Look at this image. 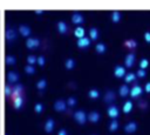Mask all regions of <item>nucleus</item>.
Masks as SVG:
<instances>
[{
  "label": "nucleus",
  "instance_id": "58836bf2",
  "mask_svg": "<svg viewBox=\"0 0 150 135\" xmlns=\"http://www.w3.org/2000/svg\"><path fill=\"white\" fill-rule=\"evenodd\" d=\"M136 75H137L138 77H145V75H146V70H145V69L139 68V69L136 72Z\"/></svg>",
  "mask_w": 150,
  "mask_h": 135
},
{
  "label": "nucleus",
  "instance_id": "9d476101",
  "mask_svg": "<svg viewBox=\"0 0 150 135\" xmlns=\"http://www.w3.org/2000/svg\"><path fill=\"white\" fill-rule=\"evenodd\" d=\"M7 81H8V83H14L15 85L19 81V74L14 70H9L7 73Z\"/></svg>",
  "mask_w": 150,
  "mask_h": 135
},
{
  "label": "nucleus",
  "instance_id": "393cba45",
  "mask_svg": "<svg viewBox=\"0 0 150 135\" xmlns=\"http://www.w3.org/2000/svg\"><path fill=\"white\" fill-rule=\"evenodd\" d=\"M120 20H121V12L114 11L111 13V21L115 22V23H117V22H120Z\"/></svg>",
  "mask_w": 150,
  "mask_h": 135
},
{
  "label": "nucleus",
  "instance_id": "7c9ffc66",
  "mask_svg": "<svg viewBox=\"0 0 150 135\" xmlns=\"http://www.w3.org/2000/svg\"><path fill=\"white\" fill-rule=\"evenodd\" d=\"M118 127H120V124H118V121H117V120H112V121L109 123V126H108V128H109L110 131H115V130H117Z\"/></svg>",
  "mask_w": 150,
  "mask_h": 135
},
{
  "label": "nucleus",
  "instance_id": "c9c22d12",
  "mask_svg": "<svg viewBox=\"0 0 150 135\" xmlns=\"http://www.w3.org/2000/svg\"><path fill=\"white\" fill-rule=\"evenodd\" d=\"M25 72H26L27 74H34V73H35V67L32 66V65H27V66L25 67Z\"/></svg>",
  "mask_w": 150,
  "mask_h": 135
},
{
  "label": "nucleus",
  "instance_id": "1a4fd4ad",
  "mask_svg": "<svg viewBox=\"0 0 150 135\" xmlns=\"http://www.w3.org/2000/svg\"><path fill=\"white\" fill-rule=\"evenodd\" d=\"M142 93H143V88H142L141 86H138V85H135L132 88H130V96H131L132 99L138 97Z\"/></svg>",
  "mask_w": 150,
  "mask_h": 135
},
{
  "label": "nucleus",
  "instance_id": "412c9836",
  "mask_svg": "<svg viewBox=\"0 0 150 135\" xmlns=\"http://www.w3.org/2000/svg\"><path fill=\"white\" fill-rule=\"evenodd\" d=\"M98 35H100V32L97 28L95 27H91L89 29V36H90V40H97L98 39Z\"/></svg>",
  "mask_w": 150,
  "mask_h": 135
},
{
  "label": "nucleus",
  "instance_id": "4c0bfd02",
  "mask_svg": "<svg viewBox=\"0 0 150 135\" xmlns=\"http://www.w3.org/2000/svg\"><path fill=\"white\" fill-rule=\"evenodd\" d=\"M149 66V60L148 59H142L139 62V68L142 69H146V67Z\"/></svg>",
  "mask_w": 150,
  "mask_h": 135
},
{
  "label": "nucleus",
  "instance_id": "5701e85b",
  "mask_svg": "<svg viewBox=\"0 0 150 135\" xmlns=\"http://www.w3.org/2000/svg\"><path fill=\"white\" fill-rule=\"evenodd\" d=\"M136 74L135 73H127L125 74V76H124V81H125V83H130V82H134L135 81V79H136Z\"/></svg>",
  "mask_w": 150,
  "mask_h": 135
},
{
  "label": "nucleus",
  "instance_id": "c756f323",
  "mask_svg": "<svg viewBox=\"0 0 150 135\" xmlns=\"http://www.w3.org/2000/svg\"><path fill=\"white\" fill-rule=\"evenodd\" d=\"M88 96H89L90 99H93V100H95V99H97V97L100 96V92H98L97 89H95V88H93V89H90V90L88 92Z\"/></svg>",
  "mask_w": 150,
  "mask_h": 135
},
{
  "label": "nucleus",
  "instance_id": "37998d69",
  "mask_svg": "<svg viewBox=\"0 0 150 135\" xmlns=\"http://www.w3.org/2000/svg\"><path fill=\"white\" fill-rule=\"evenodd\" d=\"M144 90H145V93H150V82H146V83H145Z\"/></svg>",
  "mask_w": 150,
  "mask_h": 135
},
{
  "label": "nucleus",
  "instance_id": "ea45409f",
  "mask_svg": "<svg viewBox=\"0 0 150 135\" xmlns=\"http://www.w3.org/2000/svg\"><path fill=\"white\" fill-rule=\"evenodd\" d=\"M38 63H39L40 66H43V65L46 63V59H45V56H42V55L39 56V58H38Z\"/></svg>",
  "mask_w": 150,
  "mask_h": 135
},
{
  "label": "nucleus",
  "instance_id": "a18cd8bd",
  "mask_svg": "<svg viewBox=\"0 0 150 135\" xmlns=\"http://www.w3.org/2000/svg\"><path fill=\"white\" fill-rule=\"evenodd\" d=\"M35 13H36L38 15H40V14H42V13H43V11H41V9H36V11H35Z\"/></svg>",
  "mask_w": 150,
  "mask_h": 135
},
{
  "label": "nucleus",
  "instance_id": "bb28decb",
  "mask_svg": "<svg viewBox=\"0 0 150 135\" xmlns=\"http://www.w3.org/2000/svg\"><path fill=\"white\" fill-rule=\"evenodd\" d=\"M64 67L67 68V69H73L74 67H75V60L74 59H71V58H69V59H67L66 60V62H64Z\"/></svg>",
  "mask_w": 150,
  "mask_h": 135
},
{
  "label": "nucleus",
  "instance_id": "dca6fc26",
  "mask_svg": "<svg viewBox=\"0 0 150 135\" xmlns=\"http://www.w3.org/2000/svg\"><path fill=\"white\" fill-rule=\"evenodd\" d=\"M19 32H20V34L23 35V36H29L30 33H32L30 27L27 26V25H20V26H19Z\"/></svg>",
  "mask_w": 150,
  "mask_h": 135
},
{
  "label": "nucleus",
  "instance_id": "423d86ee",
  "mask_svg": "<svg viewBox=\"0 0 150 135\" xmlns=\"http://www.w3.org/2000/svg\"><path fill=\"white\" fill-rule=\"evenodd\" d=\"M23 90H25L23 85H21V83H15V85L13 86V93H12V97H16V96L22 95Z\"/></svg>",
  "mask_w": 150,
  "mask_h": 135
},
{
  "label": "nucleus",
  "instance_id": "473e14b6",
  "mask_svg": "<svg viewBox=\"0 0 150 135\" xmlns=\"http://www.w3.org/2000/svg\"><path fill=\"white\" fill-rule=\"evenodd\" d=\"M66 102H67V106H68V107H75L76 103H77V100H76L75 96H70V97L67 99Z\"/></svg>",
  "mask_w": 150,
  "mask_h": 135
},
{
  "label": "nucleus",
  "instance_id": "c85d7f7f",
  "mask_svg": "<svg viewBox=\"0 0 150 135\" xmlns=\"http://www.w3.org/2000/svg\"><path fill=\"white\" fill-rule=\"evenodd\" d=\"M46 87H47V81H46V79H41V80H39V81L36 82V88H38L39 90H43Z\"/></svg>",
  "mask_w": 150,
  "mask_h": 135
},
{
  "label": "nucleus",
  "instance_id": "ddd939ff",
  "mask_svg": "<svg viewBox=\"0 0 150 135\" xmlns=\"http://www.w3.org/2000/svg\"><path fill=\"white\" fill-rule=\"evenodd\" d=\"M115 99H116V94H115V92H112V90H108V92L104 94V97H103L104 102H107V103L114 102Z\"/></svg>",
  "mask_w": 150,
  "mask_h": 135
},
{
  "label": "nucleus",
  "instance_id": "6e6552de",
  "mask_svg": "<svg viewBox=\"0 0 150 135\" xmlns=\"http://www.w3.org/2000/svg\"><path fill=\"white\" fill-rule=\"evenodd\" d=\"M40 46V40L38 38H29L27 39L26 41V47L29 48V49H33V48H36Z\"/></svg>",
  "mask_w": 150,
  "mask_h": 135
},
{
  "label": "nucleus",
  "instance_id": "20e7f679",
  "mask_svg": "<svg viewBox=\"0 0 150 135\" xmlns=\"http://www.w3.org/2000/svg\"><path fill=\"white\" fill-rule=\"evenodd\" d=\"M90 43H91V41H90V39L87 38V36H83V38L79 39L77 42H76L77 47L81 48V49H87V48L90 46Z\"/></svg>",
  "mask_w": 150,
  "mask_h": 135
},
{
  "label": "nucleus",
  "instance_id": "2f4dec72",
  "mask_svg": "<svg viewBox=\"0 0 150 135\" xmlns=\"http://www.w3.org/2000/svg\"><path fill=\"white\" fill-rule=\"evenodd\" d=\"M4 92H5V95H6V97H12L13 87H12L11 85H6V86H5V89H4Z\"/></svg>",
  "mask_w": 150,
  "mask_h": 135
},
{
  "label": "nucleus",
  "instance_id": "f704fd0d",
  "mask_svg": "<svg viewBox=\"0 0 150 135\" xmlns=\"http://www.w3.org/2000/svg\"><path fill=\"white\" fill-rule=\"evenodd\" d=\"M27 63L34 66V63H38V58H36L35 55H28V58H27Z\"/></svg>",
  "mask_w": 150,
  "mask_h": 135
},
{
  "label": "nucleus",
  "instance_id": "79ce46f5",
  "mask_svg": "<svg viewBox=\"0 0 150 135\" xmlns=\"http://www.w3.org/2000/svg\"><path fill=\"white\" fill-rule=\"evenodd\" d=\"M138 106H139L142 109H146V106H148V103H146L145 101H141V102L138 103Z\"/></svg>",
  "mask_w": 150,
  "mask_h": 135
},
{
  "label": "nucleus",
  "instance_id": "f257e3e1",
  "mask_svg": "<svg viewBox=\"0 0 150 135\" xmlns=\"http://www.w3.org/2000/svg\"><path fill=\"white\" fill-rule=\"evenodd\" d=\"M74 119H75V121L77 122V123H80V124H84L86 123V121L88 120V115L83 112V110H76L75 113H74Z\"/></svg>",
  "mask_w": 150,
  "mask_h": 135
},
{
  "label": "nucleus",
  "instance_id": "c03bdc74",
  "mask_svg": "<svg viewBox=\"0 0 150 135\" xmlns=\"http://www.w3.org/2000/svg\"><path fill=\"white\" fill-rule=\"evenodd\" d=\"M57 135H68V133H67V130H66V129H63V128H62V129H60V130H59Z\"/></svg>",
  "mask_w": 150,
  "mask_h": 135
},
{
  "label": "nucleus",
  "instance_id": "f8f14e48",
  "mask_svg": "<svg viewBox=\"0 0 150 135\" xmlns=\"http://www.w3.org/2000/svg\"><path fill=\"white\" fill-rule=\"evenodd\" d=\"M71 21H73V23H75V25H81V23L84 22V18H83V15H82L81 13L75 12V13H73V15H71Z\"/></svg>",
  "mask_w": 150,
  "mask_h": 135
},
{
  "label": "nucleus",
  "instance_id": "2eb2a0df",
  "mask_svg": "<svg viewBox=\"0 0 150 135\" xmlns=\"http://www.w3.org/2000/svg\"><path fill=\"white\" fill-rule=\"evenodd\" d=\"M54 127H55V122H54V120L53 119H48L47 121H46V123H45V131L46 133H52L53 130H54Z\"/></svg>",
  "mask_w": 150,
  "mask_h": 135
},
{
  "label": "nucleus",
  "instance_id": "cd10ccee",
  "mask_svg": "<svg viewBox=\"0 0 150 135\" xmlns=\"http://www.w3.org/2000/svg\"><path fill=\"white\" fill-rule=\"evenodd\" d=\"M105 50H107V46H105V43L98 42V43L96 45V52H97L98 54H103Z\"/></svg>",
  "mask_w": 150,
  "mask_h": 135
},
{
  "label": "nucleus",
  "instance_id": "72a5a7b5",
  "mask_svg": "<svg viewBox=\"0 0 150 135\" xmlns=\"http://www.w3.org/2000/svg\"><path fill=\"white\" fill-rule=\"evenodd\" d=\"M5 61H6L7 65H11V66H12V65H15V63H16V58H15L14 55H7Z\"/></svg>",
  "mask_w": 150,
  "mask_h": 135
},
{
  "label": "nucleus",
  "instance_id": "9b49d317",
  "mask_svg": "<svg viewBox=\"0 0 150 135\" xmlns=\"http://www.w3.org/2000/svg\"><path fill=\"white\" fill-rule=\"evenodd\" d=\"M137 128H138L137 123L134 122V121H131V122H128V123L124 126V131L128 133V134H132V133H135V131L137 130Z\"/></svg>",
  "mask_w": 150,
  "mask_h": 135
},
{
  "label": "nucleus",
  "instance_id": "f03ea898",
  "mask_svg": "<svg viewBox=\"0 0 150 135\" xmlns=\"http://www.w3.org/2000/svg\"><path fill=\"white\" fill-rule=\"evenodd\" d=\"M5 36H6V40H7L8 42H13L14 40H16L18 33H16L15 28H12V27H7V29H6V33H5Z\"/></svg>",
  "mask_w": 150,
  "mask_h": 135
},
{
  "label": "nucleus",
  "instance_id": "b1692460",
  "mask_svg": "<svg viewBox=\"0 0 150 135\" xmlns=\"http://www.w3.org/2000/svg\"><path fill=\"white\" fill-rule=\"evenodd\" d=\"M123 112L125 113V114H128V113H130L131 112V109H132V102L130 101V100H128V101H125L124 102V104H123Z\"/></svg>",
  "mask_w": 150,
  "mask_h": 135
},
{
  "label": "nucleus",
  "instance_id": "6ab92c4d",
  "mask_svg": "<svg viewBox=\"0 0 150 135\" xmlns=\"http://www.w3.org/2000/svg\"><path fill=\"white\" fill-rule=\"evenodd\" d=\"M100 119H101V115H100L98 112H90L89 115H88V120H89L90 122H93V123L98 122Z\"/></svg>",
  "mask_w": 150,
  "mask_h": 135
},
{
  "label": "nucleus",
  "instance_id": "39448f33",
  "mask_svg": "<svg viewBox=\"0 0 150 135\" xmlns=\"http://www.w3.org/2000/svg\"><path fill=\"white\" fill-rule=\"evenodd\" d=\"M135 60H136L135 53H129V54H127L125 58H124V65H125V67H127V68L132 67L134 63H135Z\"/></svg>",
  "mask_w": 150,
  "mask_h": 135
},
{
  "label": "nucleus",
  "instance_id": "7ed1b4c3",
  "mask_svg": "<svg viewBox=\"0 0 150 135\" xmlns=\"http://www.w3.org/2000/svg\"><path fill=\"white\" fill-rule=\"evenodd\" d=\"M107 114H108V116L111 117L112 120H116V119L120 116V109H118V107H116V106H110V107H108V109H107Z\"/></svg>",
  "mask_w": 150,
  "mask_h": 135
},
{
  "label": "nucleus",
  "instance_id": "0eeeda50",
  "mask_svg": "<svg viewBox=\"0 0 150 135\" xmlns=\"http://www.w3.org/2000/svg\"><path fill=\"white\" fill-rule=\"evenodd\" d=\"M67 102L64 100H56L54 102V109L56 112H64L67 109Z\"/></svg>",
  "mask_w": 150,
  "mask_h": 135
},
{
  "label": "nucleus",
  "instance_id": "f3484780",
  "mask_svg": "<svg viewBox=\"0 0 150 135\" xmlns=\"http://www.w3.org/2000/svg\"><path fill=\"white\" fill-rule=\"evenodd\" d=\"M68 29H69V27H68V25L64 21H59L57 22V31L61 34H67L68 33Z\"/></svg>",
  "mask_w": 150,
  "mask_h": 135
},
{
  "label": "nucleus",
  "instance_id": "a211bd4d",
  "mask_svg": "<svg viewBox=\"0 0 150 135\" xmlns=\"http://www.w3.org/2000/svg\"><path fill=\"white\" fill-rule=\"evenodd\" d=\"M114 74L116 77H124L125 76V68L122 66H116L114 69Z\"/></svg>",
  "mask_w": 150,
  "mask_h": 135
},
{
  "label": "nucleus",
  "instance_id": "4be33fe9",
  "mask_svg": "<svg viewBox=\"0 0 150 135\" xmlns=\"http://www.w3.org/2000/svg\"><path fill=\"white\" fill-rule=\"evenodd\" d=\"M74 34H75V36H76V38L81 39V38H83V36H84L86 32H84V29H83L81 26H77V27L75 28V31H74Z\"/></svg>",
  "mask_w": 150,
  "mask_h": 135
},
{
  "label": "nucleus",
  "instance_id": "a19ab883",
  "mask_svg": "<svg viewBox=\"0 0 150 135\" xmlns=\"http://www.w3.org/2000/svg\"><path fill=\"white\" fill-rule=\"evenodd\" d=\"M144 39L148 43H150V32H145L144 33Z\"/></svg>",
  "mask_w": 150,
  "mask_h": 135
},
{
  "label": "nucleus",
  "instance_id": "aec40b11",
  "mask_svg": "<svg viewBox=\"0 0 150 135\" xmlns=\"http://www.w3.org/2000/svg\"><path fill=\"white\" fill-rule=\"evenodd\" d=\"M118 94H120L122 97H125V96H128V95L130 94V89H129V87H128L127 85H123V86H121V87H120V89H118Z\"/></svg>",
  "mask_w": 150,
  "mask_h": 135
},
{
  "label": "nucleus",
  "instance_id": "a878e982",
  "mask_svg": "<svg viewBox=\"0 0 150 135\" xmlns=\"http://www.w3.org/2000/svg\"><path fill=\"white\" fill-rule=\"evenodd\" d=\"M124 45L129 48V49H135L136 47H137V41L136 40H132V39H130V40H127L125 42H124Z\"/></svg>",
  "mask_w": 150,
  "mask_h": 135
},
{
  "label": "nucleus",
  "instance_id": "e433bc0d",
  "mask_svg": "<svg viewBox=\"0 0 150 135\" xmlns=\"http://www.w3.org/2000/svg\"><path fill=\"white\" fill-rule=\"evenodd\" d=\"M43 109H45V107H43V104H42V103H40V102L35 103V106H34V110H35L36 113H42V112H43Z\"/></svg>",
  "mask_w": 150,
  "mask_h": 135
},
{
  "label": "nucleus",
  "instance_id": "4468645a",
  "mask_svg": "<svg viewBox=\"0 0 150 135\" xmlns=\"http://www.w3.org/2000/svg\"><path fill=\"white\" fill-rule=\"evenodd\" d=\"M23 104V96L20 95V96H16V97H13V107L14 109L19 110Z\"/></svg>",
  "mask_w": 150,
  "mask_h": 135
}]
</instances>
